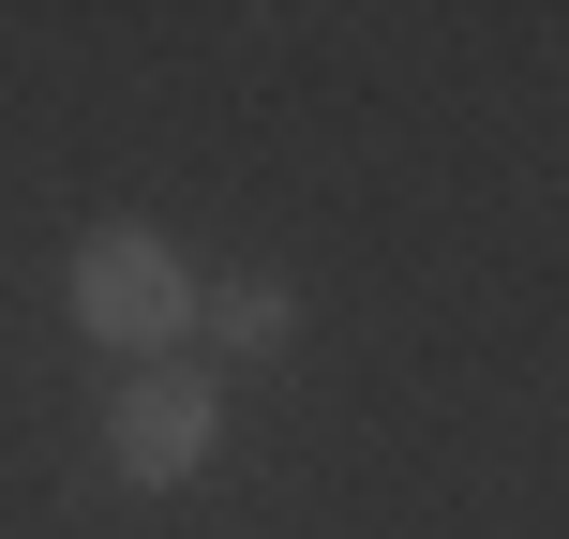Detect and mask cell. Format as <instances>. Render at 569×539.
<instances>
[{"label": "cell", "mask_w": 569, "mask_h": 539, "mask_svg": "<svg viewBox=\"0 0 569 539\" xmlns=\"http://www.w3.org/2000/svg\"><path fill=\"white\" fill-rule=\"evenodd\" d=\"M60 315H76L120 375H136V360H180V330H196V270H180L166 226L106 210V226H76V256H60Z\"/></svg>", "instance_id": "1"}, {"label": "cell", "mask_w": 569, "mask_h": 539, "mask_svg": "<svg viewBox=\"0 0 569 539\" xmlns=\"http://www.w3.org/2000/svg\"><path fill=\"white\" fill-rule=\"evenodd\" d=\"M106 465H120V495H196L210 465H226V375L136 360L106 390Z\"/></svg>", "instance_id": "2"}, {"label": "cell", "mask_w": 569, "mask_h": 539, "mask_svg": "<svg viewBox=\"0 0 569 539\" xmlns=\"http://www.w3.org/2000/svg\"><path fill=\"white\" fill-rule=\"evenodd\" d=\"M196 330L226 345V360H270V345L300 330V285H284V270H240V285H196Z\"/></svg>", "instance_id": "3"}]
</instances>
